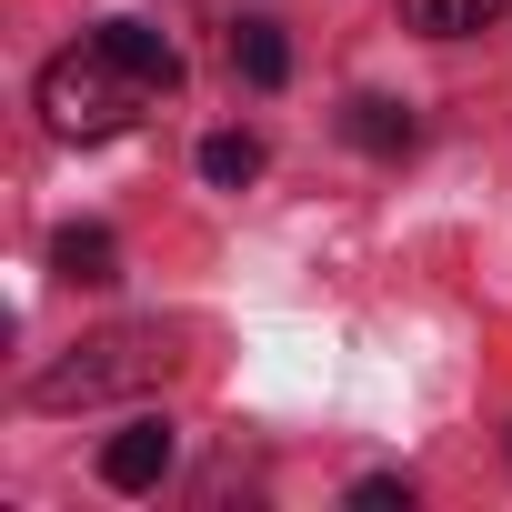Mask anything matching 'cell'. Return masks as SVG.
<instances>
[{"mask_svg": "<svg viewBox=\"0 0 512 512\" xmlns=\"http://www.w3.org/2000/svg\"><path fill=\"white\" fill-rule=\"evenodd\" d=\"M352 512H412V482L402 472H372V482H352Z\"/></svg>", "mask_w": 512, "mask_h": 512, "instance_id": "10", "label": "cell"}, {"mask_svg": "<svg viewBox=\"0 0 512 512\" xmlns=\"http://www.w3.org/2000/svg\"><path fill=\"white\" fill-rule=\"evenodd\" d=\"M141 101H151V81H131L101 41H81V51H61V61L41 71V121H51L61 141H111V131H131Z\"/></svg>", "mask_w": 512, "mask_h": 512, "instance_id": "1", "label": "cell"}, {"mask_svg": "<svg viewBox=\"0 0 512 512\" xmlns=\"http://www.w3.org/2000/svg\"><path fill=\"white\" fill-rule=\"evenodd\" d=\"M51 262H61L71 282H121V241H111L101 221H71V231L51 241Z\"/></svg>", "mask_w": 512, "mask_h": 512, "instance_id": "8", "label": "cell"}, {"mask_svg": "<svg viewBox=\"0 0 512 512\" xmlns=\"http://www.w3.org/2000/svg\"><path fill=\"white\" fill-rule=\"evenodd\" d=\"M201 181H221V191L262 181V141H251V131H211V141H201Z\"/></svg>", "mask_w": 512, "mask_h": 512, "instance_id": "9", "label": "cell"}, {"mask_svg": "<svg viewBox=\"0 0 512 512\" xmlns=\"http://www.w3.org/2000/svg\"><path fill=\"white\" fill-rule=\"evenodd\" d=\"M231 71H241L251 91H282V81H292V41H282L272 21H241V31H231Z\"/></svg>", "mask_w": 512, "mask_h": 512, "instance_id": "6", "label": "cell"}, {"mask_svg": "<svg viewBox=\"0 0 512 512\" xmlns=\"http://www.w3.org/2000/svg\"><path fill=\"white\" fill-rule=\"evenodd\" d=\"M91 41H101V51H111V61H121L131 81H151V91H181V51H171V41H161L151 21H101Z\"/></svg>", "mask_w": 512, "mask_h": 512, "instance_id": "4", "label": "cell"}, {"mask_svg": "<svg viewBox=\"0 0 512 512\" xmlns=\"http://www.w3.org/2000/svg\"><path fill=\"white\" fill-rule=\"evenodd\" d=\"M342 131H352V151H372V161H402V151H412V111H402V101H372V91L342 111Z\"/></svg>", "mask_w": 512, "mask_h": 512, "instance_id": "5", "label": "cell"}, {"mask_svg": "<svg viewBox=\"0 0 512 512\" xmlns=\"http://www.w3.org/2000/svg\"><path fill=\"white\" fill-rule=\"evenodd\" d=\"M171 452H181V432L141 412V422H121V432L101 442V482H111V492H161V472H171Z\"/></svg>", "mask_w": 512, "mask_h": 512, "instance_id": "3", "label": "cell"}, {"mask_svg": "<svg viewBox=\"0 0 512 512\" xmlns=\"http://www.w3.org/2000/svg\"><path fill=\"white\" fill-rule=\"evenodd\" d=\"M502 11H512V0H402V21L432 31V41H472V31H492Z\"/></svg>", "mask_w": 512, "mask_h": 512, "instance_id": "7", "label": "cell"}, {"mask_svg": "<svg viewBox=\"0 0 512 512\" xmlns=\"http://www.w3.org/2000/svg\"><path fill=\"white\" fill-rule=\"evenodd\" d=\"M161 372H171V332L131 322V332H101V342H81L71 362H51V372L31 382V402H41V412H71V402H111V392H141V382H161Z\"/></svg>", "mask_w": 512, "mask_h": 512, "instance_id": "2", "label": "cell"}]
</instances>
